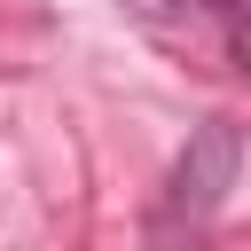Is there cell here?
Listing matches in <instances>:
<instances>
[{
  "mask_svg": "<svg viewBox=\"0 0 251 251\" xmlns=\"http://www.w3.org/2000/svg\"><path fill=\"white\" fill-rule=\"evenodd\" d=\"M235 173H243V126H235V118H204V126L188 133V149L173 157V173H165L157 227H204V220L227 204Z\"/></svg>",
  "mask_w": 251,
  "mask_h": 251,
  "instance_id": "6da1fadb",
  "label": "cell"
},
{
  "mask_svg": "<svg viewBox=\"0 0 251 251\" xmlns=\"http://www.w3.org/2000/svg\"><path fill=\"white\" fill-rule=\"evenodd\" d=\"M126 16H141V24H157V31H212V47H220V71L227 78H243L251 71V47H243V0H118Z\"/></svg>",
  "mask_w": 251,
  "mask_h": 251,
  "instance_id": "7a4b0ae2",
  "label": "cell"
}]
</instances>
